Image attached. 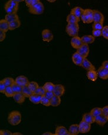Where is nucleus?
I'll list each match as a JSON object with an SVG mask.
<instances>
[{
    "label": "nucleus",
    "mask_w": 108,
    "mask_h": 135,
    "mask_svg": "<svg viewBox=\"0 0 108 135\" xmlns=\"http://www.w3.org/2000/svg\"><path fill=\"white\" fill-rule=\"evenodd\" d=\"M46 90L44 89L43 86H39V88L36 90V91L34 92V93L41 95V96H44L45 93H46Z\"/></svg>",
    "instance_id": "nucleus-40"
},
{
    "label": "nucleus",
    "mask_w": 108,
    "mask_h": 135,
    "mask_svg": "<svg viewBox=\"0 0 108 135\" xmlns=\"http://www.w3.org/2000/svg\"><path fill=\"white\" fill-rule=\"evenodd\" d=\"M6 4L10 7H13L14 8L18 9V3L16 1H15L14 0H9V1L7 2Z\"/></svg>",
    "instance_id": "nucleus-39"
},
{
    "label": "nucleus",
    "mask_w": 108,
    "mask_h": 135,
    "mask_svg": "<svg viewBox=\"0 0 108 135\" xmlns=\"http://www.w3.org/2000/svg\"><path fill=\"white\" fill-rule=\"evenodd\" d=\"M102 66L105 67V68L108 69V60L104 61V62H103L102 64Z\"/></svg>",
    "instance_id": "nucleus-50"
},
{
    "label": "nucleus",
    "mask_w": 108,
    "mask_h": 135,
    "mask_svg": "<svg viewBox=\"0 0 108 135\" xmlns=\"http://www.w3.org/2000/svg\"><path fill=\"white\" fill-rule=\"evenodd\" d=\"M22 93L26 96V97H28V98H29V97L31 96L34 93L30 90L28 86H26L22 87Z\"/></svg>",
    "instance_id": "nucleus-28"
},
{
    "label": "nucleus",
    "mask_w": 108,
    "mask_h": 135,
    "mask_svg": "<svg viewBox=\"0 0 108 135\" xmlns=\"http://www.w3.org/2000/svg\"><path fill=\"white\" fill-rule=\"evenodd\" d=\"M54 134L56 135H69V130H67L66 127L60 126H57L55 131Z\"/></svg>",
    "instance_id": "nucleus-19"
},
{
    "label": "nucleus",
    "mask_w": 108,
    "mask_h": 135,
    "mask_svg": "<svg viewBox=\"0 0 108 135\" xmlns=\"http://www.w3.org/2000/svg\"><path fill=\"white\" fill-rule=\"evenodd\" d=\"M15 82L17 84H18L20 86L22 87H24L26 86H28L29 83V80L27 77L24 76H19L16 77L15 79Z\"/></svg>",
    "instance_id": "nucleus-9"
},
{
    "label": "nucleus",
    "mask_w": 108,
    "mask_h": 135,
    "mask_svg": "<svg viewBox=\"0 0 108 135\" xmlns=\"http://www.w3.org/2000/svg\"><path fill=\"white\" fill-rule=\"evenodd\" d=\"M102 37L105 39L108 40V26H104L102 30Z\"/></svg>",
    "instance_id": "nucleus-44"
},
{
    "label": "nucleus",
    "mask_w": 108,
    "mask_h": 135,
    "mask_svg": "<svg viewBox=\"0 0 108 135\" xmlns=\"http://www.w3.org/2000/svg\"><path fill=\"white\" fill-rule=\"evenodd\" d=\"M6 37V32L0 30V41L2 42Z\"/></svg>",
    "instance_id": "nucleus-48"
},
{
    "label": "nucleus",
    "mask_w": 108,
    "mask_h": 135,
    "mask_svg": "<svg viewBox=\"0 0 108 135\" xmlns=\"http://www.w3.org/2000/svg\"><path fill=\"white\" fill-rule=\"evenodd\" d=\"M12 89L13 90V91L14 92V93H21L22 90V87L21 86H20L18 84H17L16 82L12 85Z\"/></svg>",
    "instance_id": "nucleus-34"
},
{
    "label": "nucleus",
    "mask_w": 108,
    "mask_h": 135,
    "mask_svg": "<svg viewBox=\"0 0 108 135\" xmlns=\"http://www.w3.org/2000/svg\"><path fill=\"white\" fill-rule=\"evenodd\" d=\"M84 14L89 16L90 18L93 20V10L91 9H85L84 10Z\"/></svg>",
    "instance_id": "nucleus-43"
},
{
    "label": "nucleus",
    "mask_w": 108,
    "mask_h": 135,
    "mask_svg": "<svg viewBox=\"0 0 108 135\" xmlns=\"http://www.w3.org/2000/svg\"><path fill=\"white\" fill-rule=\"evenodd\" d=\"M2 81L4 82L7 87L12 86V85L15 83V80L11 77H6L3 80H2Z\"/></svg>",
    "instance_id": "nucleus-30"
},
{
    "label": "nucleus",
    "mask_w": 108,
    "mask_h": 135,
    "mask_svg": "<svg viewBox=\"0 0 108 135\" xmlns=\"http://www.w3.org/2000/svg\"><path fill=\"white\" fill-rule=\"evenodd\" d=\"M40 104H41L43 106H44L46 107L51 106V104H50V100H49L48 98H47V97L44 96L42 97Z\"/></svg>",
    "instance_id": "nucleus-37"
},
{
    "label": "nucleus",
    "mask_w": 108,
    "mask_h": 135,
    "mask_svg": "<svg viewBox=\"0 0 108 135\" xmlns=\"http://www.w3.org/2000/svg\"><path fill=\"white\" fill-rule=\"evenodd\" d=\"M102 114L108 119V106L102 107Z\"/></svg>",
    "instance_id": "nucleus-47"
},
{
    "label": "nucleus",
    "mask_w": 108,
    "mask_h": 135,
    "mask_svg": "<svg viewBox=\"0 0 108 135\" xmlns=\"http://www.w3.org/2000/svg\"><path fill=\"white\" fill-rule=\"evenodd\" d=\"M44 96H46L49 100H51L54 96V93L53 91H46V93L44 94Z\"/></svg>",
    "instance_id": "nucleus-45"
},
{
    "label": "nucleus",
    "mask_w": 108,
    "mask_h": 135,
    "mask_svg": "<svg viewBox=\"0 0 108 135\" xmlns=\"http://www.w3.org/2000/svg\"><path fill=\"white\" fill-rule=\"evenodd\" d=\"M16 134H20V135H21L22 133H18V132H16V133H12V135H16Z\"/></svg>",
    "instance_id": "nucleus-53"
},
{
    "label": "nucleus",
    "mask_w": 108,
    "mask_h": 135,
    "mask_svg": "<svg viewBox=\"0 0 108 135\" xmlns=\"http://www.w3.org/2000/svg\"><path fill=\"white\" fill-rule=\"evenodd\" d=\"M70 44H71V46L73 48L77 50L83 43L82 42V38L78 36H76L72 37L71 41H70Z\"/></svg>",
    "instance_id": "nucleus-8"
},
{
    "label": "nucleus",
    "mask_w": 108,
    "mask_h": 135,
    "mask_svg": "<svg viewBox=\"0 0 108 135\" xmlns=\"http://www.w3.org/2000/svg\"><path fill=\"white\" fill-rule=\"evenodd\" d=\"M47 1L49 2H54L56 1V0H47Z\"/></svg>",
    "instance_id": "nucleus-54"
},
{
    "label": "nucleus",
    "mask_w": 108,
    "mask_h": 135,
    "mask_svg": "<svg viewBox=\"0 0 108 135\" xmlns=\"http://www.w3.org/2000/svg\"><path fill=\"white\" fill-rule=\"evenodd\" d=\"M0 30L6 32L10 30V23L6 19H2L0 20Z\"/></svg>",
    "instance_id": "nucleus-23"
},
{
    "label": "nucleus",
    "mask_w": 108,
    "mask_h": 135,
    "mask_svg": "<svg viewBox=\"0 0 108 135\" xmlns=\"http://www.w3.org/2000/svg\"><path fill=\"white\" fill-rule=\"evenodd\" d=\"M28 86L30 90L34 93L35 91H36V90L39 88V84L36 81H30L29 82V83L28 84Z\"/></svg>",
    "instance_id": "nucleus-33"
},
{
    "label": "nucleus",
    "mask_w": 108,
    "mask_h": 135,
    "mask_svg": "<svg viewBox=\"0 0 108 135\" xmlns=\"http://www.w3.org/2000/svg\"><path fill=\"white\" fill-rule=\"evenodd\" d=\"M5 19L8 22H11L14 21L19 20V17L17 13H12V14H7L5 16Z\"/></svg>",
    "instance_id": "nucleus-26"
},
{
    "label": "nucleus",
    "mask_w": 108,
    "mask_h": 135,
    "mask_svg": "<svg viewBox=\"0 0 108 135\" xmlns=\"http://www.w3.org/2000/svg\"><path fill=\"white\" fill-rule=\"evenodd\" d=\"M87 77L89 80L92 81H95L97 80L98 78V74L95 70H92L87 71Z\"/></svg>",
    "instance_id": "nucleus-18"
},
{
    "label": "nucleus",
    "mask_w": 108,
    "mask_h": 135,
    "mask_svg": "<svg viewBox=\"0 0 108 135\" xmlns=\"http://www.w3.org/2000/svg\"><path fill=\"white\" fill-rule=\"evenodd\" d=\"M5 10H6V12H7V14H12V13H17V11H18V9L14 8L13 7H11L8 5H7L6 4L4 7Z\"/></svg>",
    "instance_id": "nucleus-36"
},
{
    "label": "nucleus",
    "mask_w": 108,
    "mask_h": 135,
    "mask_svg": "<svg viewBox=\"0 0 108 135\" xmlns=\"http://www.w3.org/2000/svg\"><path fill=\"white\" fill-rule=\"evenodd\" d=\"M105 20L104 16L98 10H93V22L104 23Z\"/></svg>",
    "instance_id": "nucleus-11"
},
{
    "label": "nucleus",
    "mask_w": 108,
    "mask_h": 135,
    "mask_svg": "<svg viewBox=\"0 0 108 135\" xmlns=\"http://www.w3.org/2000/svg\"><path fill=\"white\" fill-rule=\"evenodd\" d=\"M90 113L95 117H96L99 116V115L102 114V108H100V107H95V108L91 110Z\"/></svg>",
    "instance_id": "nucleus-29"
},
{
    "label": "nucleus",
    "mask_w": 108,
    "mask_h": 135,
    "mask_svg": "<svg viewBox=\"0 0 108 135\" xmlns=\"http://www.w3.org/2000/svg\"><path fill=\"white\" fill-rule=\"evenodd\" d=\"M84 57H82L78 52H75L72 55V60L73 63L76 65L77 66H82V62L83 61Z\"/></svg>",
    "instance_id": "nucleus-7"
},
{
    "label": "nucleus",
    "mask_w": 108,
    "mask_h": 135,
    "mask_svg": "<svg viewBox=\"0 0 108 135\" xmlns=\"http://www.w3.org/2000/svg\"><path fill=\"white\" fill-rule=\"evenodd\" d=\"M80 133H87L91 129V124L82 120L79 124Z\"/></svg>",
    "instance_id": "nucleus-5"
},
{
    "label": "nucleus",
    "mask_w": 108,
    "mask_h": 135,
    "mask_svg": "<svg viewBox=\"0 0 108 135\" xmlns=\"http://www.w3.org/2000/svg\"><path fill=\"white\" fill-rule=\"evenodd\" d=\"M0 134L1 135H12V133L8 130H1L0 131Z\"/></svg>",
    "instance_id": "nucleus-49"
},
{
    "label": "nucleus",
    "mask_w": 108,
    "mask_h": 135,
    "mask_svg": "<svg viewBox=\"0 0 108 135\" xmlns=\"http://www.w3.org/2000/svg\"><path fill=\"white\" fill-rule=\"evenodd\" d=\"M79 31V26L78 23L68 24L66 27V31L67 34L70 37H74L78 36Z\"/></svg>",
    "instance_id": "nucleus-2"
},
{
    "label": "nucleus",
    "mask_w": 108,
    "mask_h": 135,
    "mask_svg": "<svg viewBox=\"0 0 108 135\" xmlns=\"http://www.w3.org/2000/svg\"><path fill=\"white\" fill-rule=\"evenodd\" d=\"M6 87L7 86L5 85L4 82L2 80L0 81V92H1V93L4 94V92L6 89Z\"/></svg>",
    "instance_id": "nucleus-46"
},
{
    "label": "nucleus",
    "mask_w": 108,
    "mask_h": 135,
    "mask_svg": "<svg viewBox=\"0 0 108 135\" xmlns=\"http://www.w3.org/2000/svg\"><path fill=\"white\" fill-rule=\"evenodd\" d=\"M41 37L43 41L44 42H49L53 39L54 36L52 32L49 29H44L41 32Z\"/></svg>",
    "instance_id": "nucleus-4"
},
{
    "label": "nucleus",
    "mask_w": 108,
    "mask_h": 135,
    "mask_svg": "<svg viewBox=\"0 0 108 135\" xmlns=\"http://www.w3.org/2000/svg\"><path fill=\"white\" fill-rule=\"evenodd\" d=\"M81 38L83 44H92L95 41V37L93 36L92 35H85V36H83Z\"/></svg>",
    "instance_id": "nucleus-21"
},
{
    "label": "nucleus",
    "mask_w": 108,
    "mask_h": 135,
    "mask_svg": "<svg viewBox=\"0 0 108 135\" xmlns=\"http://www.w3.org/2000/svg\"><path fill=\"white\" fill-rule=\"evenodd\" d=\"M14 100L18 104H22L23 103L25 100H26V96L21 93H14L13 97Z\"/></svg>",
    "instance_id": "nucleus-13"
},
{
    "label": "nucleus",
    "mask_w": 108,
    "mask_h": 135,
    "mask_svg": "<svg viewBox=\"0 0 108 135\" xmlns=\"http://www.w3.org/2000/svg\"><path fill=\"white\" fill-rule=\"evenodd\" d=\"M29 11L30 14L34 15H41L44 11V6L42 2L40 1L34 6L29 7Z\"/></svg>",
    "instance_id": "nucleus-3"
},
{
    "label": "nucleus",
    "mask_w": 108,
    "mask_h": 135,
    "mask_svg": "<svg viewBox=\"0 0 108 135\" xmlns=\"http://www.w3.org/2000/svg\"><path fill=\"white\" fill-rule=\"evenodd\" d=\"M40 2V0H25L27 7H30Z\"/></svg>",
    "instance_id": "nucleus-41"
},
{
    "label": "nucleus",
    "mask_w": 108,
    "mask_h": 135,
    "mask_svg": "<svg viewBox=\"0 0 108 135\" xmlns=\"http://www.w3.org/2000/svg\"><path fill=\"white\" fill-rule=\"evenodd\" d=\"M69 135H77L80 133L79 126L77 124H73L70 125L69 128Z\"/></svg>",
    "instance_id": "nucleus-20"
},
{
    "label": "nucleus",
    "mask_w": 108,
    "mask_h": 135,
    "mask_svg": "<svg viewBox=\"0 0 108 135\" xmlns=\"http://www.w3.org/2000/svg\"><path fill=\"white\" fill-rule=\"evenodd\" d=\"M80 18L77 16H74L73 14H69L67 17L66 21L68 24H74V23H78L80 21Z\"/></svg>",
    "instance_id": "nucleus-22"
},
{
    "label": "nucleus",
    "mask_w": 108,
    "mask_h": 135,
    "mask_svg": "<svg viewBox=\"0 0 108 135\" xmlns=\"http://www.w3.org/2000/svg\"><path fill=\"white\" fill-rule=\"evenodd\" d=\"M88 45L87 44H83L78 49H77V52H78L84 58H87L89 54L90 49Z\"/></svg>",
    "instance_id": "nucleus-6"
},
{
    "label": "nucleus",
    "mask_w": 108,
    "mask_h": 135,
    "mask_svg": "<svg viewBox=\"0 0 108 135\" xmlns=\"http://www.w3.org/2000/svg\"><path fill=\"white\" fill-rule=\"evenodd\" d=\"M108 121V119L104 114H100L99 116L95 117V123H96L99 126H104Z\"/></svg>",
    "instance_id": "nucleus-14"
},
{
    "label": "nucleus",
    "mask_w": 108,
    "mask_h": 135,
    "mask_svg": "<svg viewBox=\"0 0 108 135\" xmlns=\"http://www.w3.org/2000/svg\"><path fill=\"white\" fill-rule=\"evenodd\" d=\"M92 36L95 37V38L101 37L102 36V30H93Z\"/></svg>",
    "instance_id": "nucleus-42"
},
{
    "label": "nucleus",
    "mask_w": 108,
    "mask_h": 135,
    "mask_svg": "<svg viewBox=\"0 0 108 135\" xmlns=\"http://www.w3.org/2000/svg\"><path fill=\"white\" fill-rule=\"evenodd\" d=\"M53 92L54 95L57 96L61 97L64 94L65 92V89L64 87L62 84H55V87L54 89Z\"/></svg>",
    "instance_id": "nucleus-12"
},
{
    "label": "nucleus",
    "mask_w": 108,
    "mask_h": 135,
    "mask_svg": "<svg viewBox=\"0 0 108 135\" xmlns=\"http://www.w3.org/2000/svg\"><path fill=\"white\" fill-rule=\"evenodd\" d=\"M82 120L92 124L95 122V117L90 113H90H86L82 117Z\"/></svg>",
    "instance_id": "nucleus-17"
},
{
    "label": "nucleus",
    "mask_w": 108,
    "mask_h": 135,
    "mask_svg": "<svg viewBox=\"0 0 108 135\" xmlns=\"http://www.w3.org/2000/svg\"><path fill=\"white\" fill-rule=\"evenodd\" d=\"M81 67H82L83 68L86 70L87 71L92 70H95V67L88 59H87V58L84 59Z\"/></svg>",
    "instance_id": "nucleus-15"
},
{
    "label": "nucleus",
    "mask_w": 108,
    "mask_h": 135,
    "mask_svg": "<svg viewBox=\"0 0 108 135\" xmlns=\"http://www.w3.org/2000/svg\"><path fill=\"white\" fill-rule=\"evenodd\" d=\"M22 117L20 112L14 110L10 112L8 116V122L12 126L18 125L21 122Z\"/></svg>",
    "instance_id": "nucleus-1"
},
{
    "label": "nucleus",
    "mask_w": 108,
    "mask_h": 135,
    "mask_svg": "<svg viewBox=\"0 0 108 135\" xmlns=\"http://www.w3.org/2000/svg\"><path fill=\"white\" fill-rule=\"evenodd\" d=\"M9 23H10V31L14 30L19 28V27L21 26V21H20V20H17L9 22Z\"/></svg>",
    "instance_id": "nucleus-27"
},
{
    "label": "nucleus",
    "mask_w": 108,
    "mask_h": 135,
    "mask_svg": "<svg viewBox=\"0 0 108 135\" xmlns=\"http://www.w3.org/2000/svg\"><path fill=\"white\" fill-rule=\"evenodd\" d=\"M82 22H83L84 24H90L92 23V22H93V20L92 18H90L89 16H87V15L85 14H83L82 16L80 17Z\"/></svg>",
    "instance_id": "nucleus-31"
},
{
    "label": "nucleus",
    "mask_w": 108,
    "mask_h": 135,
    "mask_svg": "<svg viewBox=\"0 0 108 135\" xmlns=\"http://www.w3.org/2000/svg\"><path fill=\"white\" fill-rule=\"evenodd\" d=\"M84 10V9L81 8V7H76L73 9H72L71 11H70V13L74 14V16H77V17H79V18H80L81 16H82V14H83Z\"/></svg>",
    "instance_id": "nucleus-24"
},
{
    "label": "nucleus",
    "mask_w": 108,
    "mask_h": 135,
    "mask_svg": "<svg viewBox=\"0 0 108 135\" xmlns=\"http://www.w3.org/2000/svg\"><path fill=\"white\" fill-rule=\"evenodd\" d=\"M4 94L7 97H12L14 94V92L13 91L11 86H8L6 87V90L4 92Z\"/></svg>",
    "instance_id": "nucleus-35"
},
{
    "label": "nucleus",
    "mask_w": 108,
    "mask_h": 135,
    "mask_svg": "<svg viewBox=\"0 0 108 135\" xmlns=\"http://www.w3.org/2000/svg\"><path fill=\"white\" fill-rule=\"evenodd\" d=\"M43 96H41V95L37 94L36 93H33L31 96L29 97V100L30 102H31L32 103L34 104H39L41 102V100L42 97Z\"/></svg>",
    "instance_id": "nucleus-16"
},
{
    "label": "nucleus",
    "mask_w": 108,
    "mask_h": 135,
    "mask_svg": "<svg viewBox=\"0 0 108 135\" xmlns=\"http://www.w3.org/2000/svg\"><path fill=\"white\" fill-rule=\"evenodd\" d=\"M104 23L102 22H93V24L92 25L93 30H102L104 28Z\"/></svg>",
    "instance_id": "nucleus-38"
},
{
    "label": "nucleus",
    "mask_w": 108,
    "mask_h": 135,
    "mask_svg": "<svg viewBox=\"0 0 108 135\" xmlns=\"http://www.w3.org/2000/svg\"><path fill=\"white\" fill-rule=\"evenodd\" d=\"M43 87L44 89L46 90V91H53L55 84L51 83V82H46L43 85Z\"/></svg>",
    "instance_id": "nucleus-32"
},
{
    "label": "nucleus",
    "mask_w": 108,
    "mask_h": 135,
    "mask_svg": "<svg viewBox=\"0 0 108 135\" xmlns=\"http://www.w3.org/2000/svg\"><path fill=\"white\" fill-rule=\"evenodd\" d=\"M61 104V99L60 97L54 95V96L50 100V104L53 107H57Z\"/></svg>",
    "instance_id": "nucleus-25"
},
{
    "label": "nucleus",
    "mask_w": 108,
    "mask_h": 135,
    "mask_svg": "<svg viewBox=\"0 0 108 135\" xmlns=\"http://www.w3.org/2000/svg\"><path fill=\"white\" fill-rule=\"evenodd\" d=\"M43 134V135H47V134H48V135L51 134V135H53V134H54L51 133V132H45V133H44Z\"/></svg>",
    "instance_id": "nucleus-51"
},
{
    "label": "nucleus",
    "mask_w": 108,
    "mask_h": 135,
    "mask_svg": "<svg viewBox=\"0 0 108 135\" xmlns=\"http://www.w3.org/2000/svg\"><path fill=\"white\" fill-rule=\"evenodd\" d=\"M97 72L98 74V77L100 79L102 80L108 79V69L101 66L97 70Z\"/></svg>",
    "instance_id": "nucleus-10"
},
{
    "label": "nucleus",
    "mask_w": 108,
    "mask_h": 135,
    "mask_svg": "<svg viewBox=\"0 0 108 135\" xmlns=\"http://www.w3.org/2000/svg\"><path fill=\"white\" fill-rule=\"evenodd\" d=\"M15 1H16L17 2H18V3H20V2H22V1H24L25 0H14Z\"/></svg>",
    "instance_id": "nucleus-52"
}]
</instances>
